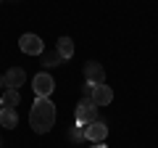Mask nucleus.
Returning a JSON list of instances; mask_svg holds the SVG:
<instances>
[{
  "mask_svg": "<svg viewBox=\"0 0 158 148\" xmlns=\"http://www.w3.org/2000/svg\"><path fill=\"white\" fill-rule=\"evenodd\" d=\"M56 124V103L50 98H34L32 111H29V127L37 135H45Z\"/></svg>",
  "mask_w": 158,
  "mask_h": 148,
  "instance_id": "nucleus-1",
  "label": "nucleus"
},
{
  "mask_svg": "<svg viewBox=\"0 0 158 148\" xmlns=\"http://www.w3.org/2000/svg\"><path fill=\"white\" fill-rule=\"evenodd\" d=\"M74 114H77L79 124H92V122H98V103L92 98H82L77 103V111Z\"/></svg>",
  "mask_w": 158,
  "mask_h": 148,
  "instance_id": "nucleus-2",
  "label": "nucleus"
},
{
  "mask_svg": "<svg viewBox=\"0 0 158 148\" xmlns=\"http://www.w3.org/2000/svg\"><path fill=\"white\" fill-rule=\"evenodd\" d=\"M32 90H34V98H50L53 90H56V82H53V77L48 72H40L32 80Z\"/></svg>",
  "mask_w": 158,
  "mask_h": 148,
  "instance_id": "nucleus-3",
  "label": "nucleus"
},
{
  "mask_svg": "<svg viewBox=\"0 0 158 148\" xmlns=\"http://www.w3.org/2000/svg\"><path fill=\"white\" fill-rule=\"evenodd\" d=\"M19 48H21V53H27V56H42V53H45V45H42V40H40L37 34H21Z\"/></svg>",
  "mask_w": 158,
  "mask_h": 148,
  "instance_id": "nucleus-4",
  "label": "nucleus"
},
{
  "mask_svg": "<svg viewBox=\"0 0 158 148\" xmlns=\"http://www.w3.org/2000/svg\"><path fill=\"white\" fill-rule=\"evenodd\" d=\"M85 82H90V85H106V69L98 61H87L85 63Z\"/></svg>",
  "mask_w": 158,
  "mask_h": 148,
  "instance_id": "nucleus-5",
  "label": "nucleus"
},
{
  "mask_svg": "<svg viewBox=\"0 0 158 148\" xmlns=\"http://www.w3.org/2000/svg\"><path fill=\"white\" fill-rule=\"evenodd\" d=\"M108 137V127H106V122H92V124H85V140H90V143H103Z\"/></svg>",
  "mask_w": 158,
  "mask_h": 148,
  "instance_id": "nucleus-6",
  "label": "nucleus"
},
{
  "mask_svg": "<svg viewBox=\"0 0 158 148\" xmlns=\"http://www.w3.org/2000/svg\"><path fill=\"white\" fill-rule=\"evenodd\" d=\"M3 80H6V87H13V90H19V87L27 82V72H24L21 66H11L6 74H3Z\"/></svg>",
  "mask_w": 158,
  "mask_h": 148,
  "instance_id": "nucleus-7",
  "label": "nucleus"
},
{
  "mask_svg": "<svg viewBox=\"0 0 158 148\" xmlns=\"http://www.w3.org/2000/svg\"><path fill=\"white\" fill-rule=\"evenodd\" d=\"M92 101H95L98 106H108V103L113 101V90L108 85H98L95 93H92Z\"/></svg>",
  "mask_w": 158,
  "mask_h": 148,
  "instance_id": "nucleus-8",
  "label": "nucleus"
},
{
  "mask_svg": "<svg viewBox=\"0 0 158 148\" xmlns=\"http://www.w3.org/2000/svg\"><path fill=\"white\" fill-rule=\"evenodd\" d=\"M19 124V114L16 108H0V127H8V130H13V127Z\"/></svg>",
  "mask_w": 158,
  "mask_h": 148,
  "instance_id": "nucleus-9",
  "label": "nucleus"
},
{
  "mask_svg": "<svg viewBox=\"0 0 158 148\" xmlns=\"http://www.w3.org/2000/svg\"><path fill=\"white\" fill-rule=\"evenodd\" d=\"M56 50L61 53V58H63V61H69V58L74 56V40H71V37H58Z\"/></svg>",
  "mask_w": 158,
  "mask_h": 148,
  "instance_id": "nucleus-10",
  "label": "nucleus"
},
{
  "mask_svg": "<svg viewBox=\"0 0 158 148\" xmlns=\"http://www.w3.org/2000/svg\"><path fill=\"white\" fill-rule=\"evenodd\" d=\"M0 101H3V106H6V108H16L19 101H21V93L13 90V87H6V93H3V98H0Z\"/></svg>",
  "mask_w": 158,
  "mask_h": 148,
  "instance_id": "nucleus-11",
  "label": "nucleus"
},
{
  "mask_svg": "<svg viewBox=\"0 0 158 148\" xmlns=\"http://www.w3.org/2000/svg\"><path fill=\"white\" fill-rule=\"evenodd\" d=\"M63 63V58H61V53L53 48V50H48V53H42V66L45 69H53V66H61Z\"/></svg>",
  "mask_w": 158,
  "mask_h": 148,
  "instance_id": "nucleus-12",
  "label": "nucleus"
},
{
  "mask_svg": "<svg viewBox=\"0 0 158 148\" xmlns=\"http://www.w3.org/2000/svg\"><path fill=\"white\" fill-rule=\"evenodd\" d=\"M66 137L71 143H82V140H85V124H79V122H77V124H71V127H69V132H66Z\"/></svg>",
  "mask_w": 158,
  "mask_h": 148,
  "instance_id": "nucleus-13",
  "label": "nucleus"
},
{
  "mask_svg": "<svg viewBox=\"0 0 158 148\" xmlns=\"http://www.w3.org/2000/svg\"><path fill=\"white\" fill-rule=\"evenodd\" d=\"M95 87H98V85H90V82H85V85H82V98H92Z\"/></svg>",
  "mask_w": 158,
  "mask_h": 148,
  "instance_id": "nucleus-14",
  "label": "nucleus"
},
{
  "mask_svg": "<svg viewBox=\"0 0 158 148\" xmlns=\"http://www.w3.org/2000/svg\"><path fill=\"white\" fill-rule=\"evenodd\" d=\"M90 148H106V146H103V143H92Z\"/></svg>",
  "mask_w": 158,
  "mask_h": 148,
  "instance_id": "nucleus-15",
  "label": "nucleus"
},
{
  "mask_svg": "<svg viewBox=\"0 0 158 148\" xmlns=\"http://www.w3.org/2000/svg\"><path fill=\"white\" fill-rule=\"evenodd\" d=\"M0 87H6V80H3V74H0Z\"/></svg>",
  "mask_w": 158,
  "mask_h": 148,
  "instance_id": "nucleus-16",
  "label": "nucleus"
},
{
  "mask_svg": "<svg viewBox=\"0 0 158 148\" xmlns=\"http://www.w3.org/2000/svg\"><path fill=\"white\" fill-rule=\"evenodd\" d=\"M0 108H3V101H0Z\"/></svg>",
  "mask_w": 158,
  "mask_h": 148,
  "instance_id": "nucleus-17",
  "label": "nucleus"
},
{
  "mask_svg": "<svg viewBox=\"0 0 158 148\" xmlns=\"http://www.w3.org/2000/svg\"><path fill=\"white\" fill-rule=\"evenodd\" d=\"M11 3H19V0H11Z\"/></svg>",
  "mask_w": 158,
  "mask_h": 148,
  "instance_id": "nucleus-18",
  "label": "nucleus"
}]
</instances>
